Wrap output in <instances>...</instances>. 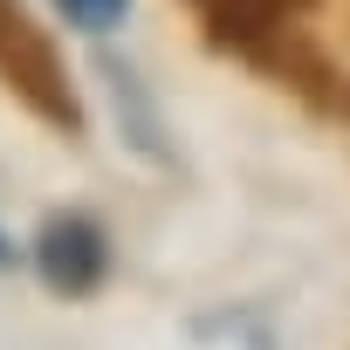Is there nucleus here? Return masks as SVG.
<instances>
[{
  "label": "nucleus",
  "mask_w": 350,
  "mask_h": 350,
  "mask_svg": "<svg viewBox=\"0 0 350 350\" xmlns=\"http://www.w3.org/2000/svg\"><path fill=\"white\" fill-rule=\"evenodd\" d=\"M0 69L14 76V90L35 103V117H49V124H62V131H76V96H69V76H62V55L49 49V35L14 8V0H0Z\"/></svg>",
  "instance_id": "1"
},
{
  "label": "nucleus",
  "mask_w": 350,
  "mask_h": 350,
  "mask_svg": "<svg viewBox=\"0 0 350 350\" xmlns=\"http://www.w3.org/2000/svg\"><path fill=\"white\" fill-rule=\"evenodd\" d=\"M35 275L55 295H90L110 275V241L90 213H49L35 234Z\"/></svg>",
  "instance_id": "2"
},
{
  "label": "nucleus",
  "mask_w": 350,
  "mask_h": 350,
  "mask_svg": "<svg viewBox=\"0 0 350 350\" xmlns=\"http://www.w3.org/2000/svg\"><path fill=\"white\" fill-rule=\"evenodd\" d=\"M295 0H213V28L220 42H261L268 28H282V14Z\"/></svg>",
  "instance_id": "3"
},
{
  "label": "nucleus",
  "mask_w": 350,
  "mask_h": 350,
  "mask_svg": "<svg viewBox=\"0 0 350 350\" xmlns=\"http://www.w3.org/2000/svg\"><path fill=\"white\" fill-rule=\"evenodd\" d=\"M55 8H62L69 28H83V35H110V28H124L131 0H55Z\"/></svg>",
  "instance_id": "4"
},
{
  "label": "nucleus",
  "mask_w": 350,
  "mask_h": 350,
  "mask_svg": "<svg viewBox=\"0 0 350 350\" xmlns=\"http://www.w3.org/2000/svg\"><path fill=\"white\" fill-rule=\"evenodd\" d=\"M0 268H14V241L8 234H0Z\"/></svg>",
  "instance_id": "5"
}]
</instances>
